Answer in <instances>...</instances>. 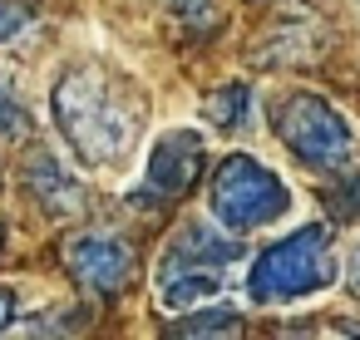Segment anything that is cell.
Masks as SVG:
<instances>
[{
    "instance_id": "6da1fadb",
    "label": "cell",
    "mask_w": 360,
    "mask_h": 340,
    "mask_svg": "<svg viewBox=\"0 0 360 340\" xmlns=\"http://www.w3.org/2000/svg\"><path fill=\"white\" fill-rule=\"evenodd\" d=\"M55 119L65 143L79 153V163L89 168H109L134 148L139 133V109L124 94V79L94 70V65H75L60 74L55 84Z\"/></svg>"
},
{
    "instance_id": "7a4b0ae2",
    "label": "cell",
    "mask_w": 360,
    "mask_h": 340,
    "mask_svg": "<svg viewBox=\"0 0 360 340\" xmlns=\"http://www.w3.org/2000/svg\"><path fill=\"white\" fill-rule=\"evenodd\" d=\"M335 261H330V227L326 222H306L291 237L271 242L252 271H247V296L262 306H286L301 296H316L321 286H330Z\"/></svg>"
},
{
    "instance_id": "3957f363",
    "label": "cell",
    "mask_w": 360,
    "mask_h": 340,
    "mask_svg": "<svg viewBox=\"0 0 360 340\" xmlns=\"http://www.w3.org/2000/svg\"><path fill=\"white\" fill-rule=\"evenodd\" d=\"M237 256H242V247L232 237L212 232L207 222H183L158 261V301L168 310H188V306L217 296L222 276Z\"/></svg>"
},
{
    "instance_id": "277c9868",
    "label": "cell",
    "mask_w": 360,
    "mask_h": 340,
    "mask_svg": "<svg viewBox=\"0 0 360 340\" xmlns=\"http://www.w3.org/2000/svg\"><path fill=\"white\" fill-rule=\"evenodd\" d=\"M291 188L252 153H227L207 183V212L227 232H257L286 217Z\"/></svg>"
},
{
    "instance_id": "5b68a950",
    "label": "cell",
    "mask_w": 360,
    "mask_h": 340,
    "mask_svg": "<svg viewBox=\"0 0 360 340\" xmlns=\"http://www.w3.org/2000/svg\"><path fill=\"white\" fill-rule=\"evenodd\" d=\"M276 138L306 163V168H345L355 153V133L340 119V109H330L316 94H286L276 104Z\"/></svg>"
},
{
    "instance_id": "8992f818",
    "label": "cell",
    "mask_w": 360,
    "mask_h": 340,
    "mask_svg": "<svg viewBox=\"0 0 360 340\" xmlns=\"http://www.w3.org/2000/svg\"><path fill=\"white\" fill-rule=\"evenodd\" d=\"M202 158H207V143L198 129H168L143 163V183L134 188V207H163V202L183 197L193 188V178L202 173Z\"/></svg>"
},
{
    "instance_id": "52a82bcc",
    "label": "cell",
    "mask_w": 360,
    "mask_h": 340,
    "mask_svg": "<svg viewBox=\"0 0 360 340\" xmlns=\"http://www.w3.org/2000/svg\"><path fill=\"white\" fill-rule=\"evenodd\" d=\"M65 266L70 276L89 291V296H119L129 286V271H134V251L114 237H75L65 247Z\"/></svg>"
},
{
    "instance_id": "ba28073f",
    "label": "cell",
    "mask_w": 360,
    "mask_h": 340,
    "mask_svg": "<svg viewBox=\"0 0 360 340\" xmlns=\"http://www.w3.org/2000/svg\"><path fill=\"white\" fill-rule=\"evenodd\" d=\"M25 183H30V192H35L50 212H60V217L84 207V183H79L60 158H50V153H35V158H30Z\"/></svg>"
},
{
    "instance_id": "9c48e42d",
    "label": "cell",
    "mask_w": 360,
    "mask_h": 340,
    "mask_svg": "<svg viewBox=\"0 0 360 340\" xmlns=\"http://www.w3.org/2000/svg\"><path fill=\"white\" fill-rule=\"evenodd\" d=\"M202 114H207L212 129L237 133V129L252 119V84H222V89H212V94L202 99Z\"/></svg>"
},
{
    "instance_id": "30bf717a",
    "label": "cell",
    "mask_w": 360,
    "mask_h": 340,
    "mask_svg": "<svg viewBox=\"0 0 360 340\" xmlns=\"http://www.w3.org/2000/svg\"><path fill=\"white\" fill-rule=\"evenodd\" d=\"M237 330V310L232 306H217V310H198L188 320L173 325V335H232Z\"/></svg>"
},
{
    "instance_id": "8fae6325",
    "label": "cell",
    "mask_w": 360,
    "mask_h": 340,
    "mask_svg": "<svg viewBox=\"0 0 360 340\" xmlns=\"http://www.w3.org/2000/svg\"><path fill=\"white\" fill-rule=\"evenodd\" d=\"M30 25V11L25 6H6V0H0V45H6L11 35H20Z\"/></svg>"
},
{
    "instance_id": "7c38bea8",
    "label": "cell",
    "mask_w": 360,
    "mask_h": 340,
    "mask_svg": "<svg viewBox=\"0 0 360 340\" xmlns=\"http://www.w3.org/2000/svg\"><path fill=\"white\" fill-rule=\"evenodd\" d=\"M20 124H25V114L11 104V94H6V89H0V138H6V133H20Z\"/></svg>"
},
{
    "instance_id": "4fadbf2b",
    "label": "cell",
    "mask_w": 360,
    "mask_h": 340,
    "mask_svg": "<svg viewBox=\"0 0 360 340\" xmlns=\"http://www.w3.org/2000/svg\"><path fill=\"white\" fill-rule=\"evenodd\" d=\"M11 320H15V296L0 291V330H11Z\"/></svg>"
},
{
    "instance_id": "5bb4252c",
    "label": "cell",
    "mask_w": 360,
    "mask_h": 340,
    "mask_svg": "<svg viewBox=\"0 0 360 340\" xmlns=\"http://www.w3.org/2000/svg\"><path fill=\"white\" fill-rule=\"evenodd\" d=\"M350 291L360 296V247H355V256H350Z\"/></svg>"
}]
</instances>
